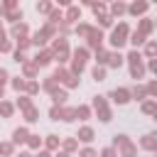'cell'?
Masks as SVG:
<instances>
[{
  "instance_id": "1",
  "label": "cell",
  "mask_w": 157,
  "mask_h": 157,
  "mask_svg": "<svg viewBox=\"0 0 157 157\" xmlns=\"http://www.w3.org/2000/svg\"><path fill=\"white\" fill-rule=\"evenodd\" d=\"M49 52H52V56H54V61H56L59 66H64V64L71 59V49H69L66 37H54V39H52Z\"/></svg>"
},
{
  "instance_id": "2",
  "label": "cell",
  "mask_w": 157,
  "mask_h": 157,
  "mask_svg": "<svg viewBox=\"0 0 157 157\" xmlns=\"http://www.w3.org/2000/svg\"><path fill=\"white\" fill-rule=\"evenodd\" d=\"M110 147H115V152H118V157H135L137 155V145L125 135V132H120V135H115L113 137V145Z\"/></svg>"
},
{
  "instance_id": "3",
  "label": "cell",
  "mask_w": 157,
  "mask_h": 157,
  "mask_svg": "<svg viewBox=\"0 0 157 157\" xmlns=\"http://www.w3.org/2000/svg\"><path fill=\"white\" fill-rule=\"evenodd\" d=\"M128 37H130V27H128V22H118V25L113 27L110 37H108V44H110L115 52H120V47L128 44Z\"/></svg>"
},
{
  "instance_id": "4",
  "label": "cell",
  "mask_w": 157,
  "mask_h": 157,
  "mask_svg": "<svg viewBox=\"0 0 157 157\" xmlns=\"http://www.w3.org/2000/svg\"><path fill=\"white\" fill-rule=\"evenodd\" d=\"M91 110L96 113V118H98L101 123H110V120H113V110H110L105 96H93V98H91Z\"/></svg>"
},
{
  "instance_id": "5",
  "label": "cell",
  "mask_w": 157,
  "mask_h": 157,
  "mask_svg": "<svg viewBox=\"0 0 157 157\" xmlns=\"http://www.w3.org/2000/svg\"><path fill=\"white\" fill-rule=\"evenodd\" d=\"M52 76H54L56 83H59L61 88H66V91H69V88H76L78 81H81V78H78L76 74H71V69H66V66H56Z\"/></svg>"
},
{
  "instance_id": "6",
  "label": "cell",
  "mask_w": 157,
  "mask_h": 157,
  "mask_svg": "<svg viewBox=\"0 0 157 157\" xmlns=\"http://www.w3.org/2000/svg\"><path fill=\"white\" fill-rule=\"evenodd\" d=\"M56 37V27H52L49 22L42 27V29H37L29 39H32V47H37V49H47V42L49 39H54Z\"/></svg>"
},
{
  "instance_id": "7",
  "label": "cell",
  "mask_w": 157,
  "mask_h": 157,
  "mask_svg": "<svg viewBox=\"0 0 157 157\" xmlns=\"http://www.w3.org/2000/svg\"><path fill=\"white\" fill-rule=\"evenodd\" d=\"M86 61H88V49L86 47H76L71 52V74L81 76V71L86 69Z\"/></svg>"
},
{
  "instance_id": "8",
  "label": "cell",
  "mask_w": 157,
  "mask_h": 157,
  "mask_svg": "<svg viewBox=\"0 0 157 157\" xmlns=\"http://www.w3.org/2000/svg\"><path fill=\"white\" fill-rule=\"evenodd\" d=\"M49 118H52V120L74 123V120H76V108H71V105H52V108H49Z\"/></svg>"
},
{
  "instance_id": "9",
  "label": "cell",
  "mask_w": 157,
  "mask_h": 157,
  "mask_svg": "<svg viewBox=\"0 0 157 157\" xmlns=\"http://www.w3.org/2000/svg\"><path fill=\"white\" fill-rule=\"evenodd\" d=\"M103 39H105V34H103V29H98V27H91V32H88V37H86V49H93V52H98V49H103Z\"/></svg>"
},
{
  "instance_id": "10",
  "label": "cell",
  "mask_w": 157,
  "mask_h": 157,
  "mask_svg": "<svg viewBox=\"0 0 157 157\" xmlns=\"http://www.w3.org/2000/svg\"><path fill=\"white\" fill-rule=\"evenodd\" d=\"M105 98H110L113 103H118V105H128L132 98H130V88H123V86H118V88H113Z\"/></svg>"
},
{
  "instance_id": "11",
  "label": "cell",
  "mask_w": 157,
  "mask_h": 157,
  "mask_svg": "<svg viewBox=\"0 0 157 157\" xmlns=\"http://www.w3.org/2000/svg\"><path fill=\"white\" fill-rule=\"evenodd\" d=\"M32 61L42 69V66H49V64L54 61V56H52V52H49V49H37V54H34V59H32Z\"/></svg>"
},
{
  "instance_id": "12",
  "label": "cell",
  "mask_w": 157,
  "mask_h": 157,
  "mask_svg": "<svg viewBox=\"0 0 157 157\" xmlns=\"http://www.w3.org/2000/svg\"><path fill=\"white\" fill-rule=\"evenodd\" d=\"M37 74H39V66H37L32 59H27V61L22 64V78H27V81H34V78H37Z\"/></svg>"
},
{
  "instance_id": "13",
  "label": "cell",
  "mask_w": 157,
  "mask_h": 157,
  "mask_svg": "<svg viewBox=\"0 0 157 157\" xmlns=\"http://www.w3.org/2000/svg\"><path fill=\"white\" fill-rule=\"evenodd\" d=\"M78 20H81V7L78 5H69L66 15H64V22L66 25H78Z\"/></svg>"
},
{
  "instance_id": "14",
  "label": "cell",
  "mask_w": 157,
  "mask_h": 157,
  "mask_svg": "<svg viewBox=\"0 0 157 157\" xmlns=\"http://www.w3.org/2000/svg\"><path fill=\"white\" fill-rule=\"evenodd\" d=\"M27 137H29V130L25 128V125H20V128H15L12 130V145H27Z\"/></svg>"
},
{
  "instance_id": "15",
  "label": "cell",
  "mask_w": 157,
  "mask_h": 157,
  "mask_svg": "<svg viewBox=\"0 0 157 157\" xmlns=\"http://www.w3.org/2000/svg\"><path fill=\"white\" fill-rule=\"evenodd\" d=\"M93 137H96V130L91 125H81L78 132H76V140L78 142H93Z\"/></svg>"
},
{
  "instance_id": "16",
  "label": "cell",
  "mask_w": 157,
  "mask_h": 157,
  "mask_svg": "<svg viewBox=\"0 0 157 157\" xmlns=\"http://www.w3.org/2000/svg\"><path fill=\"white\" fill-rule=\"evenodd\" d=\"M140 147L155 152V147H157V132H147V135H142V137H140Z\"/></svg>"
},
{
  "instance_id": "17",
  "label": "cell",
  "mask_w": 157,
  "mask_h": 157,
  "mask_svg": "<svg viewBox=\"0 0 157 157\" xmlns=\"http://www.w3.org/2000/svg\"><path fill=\"white\" fill-rule=\"evenodd\" d=\"M142 59H157V39H147L142 47Z\"/></svg>"
},
{
  "instance_id": "18",
  "label": "cell",
  "mask_w": 157,
  "mask_h": 157,
  "mask_svg": "<svg viewBox=\"0 0 157 157\" xmlns=\"http://www.w3.org/2000/svg\"><path fill=\"white\" fill-rule=\"evenodd\" d=\"M147 10H150V2H145V0H137V2H130V5H128V12L135 15V17H137V15H145Z\"/></svg>"
},
{
  "instance_id": "19",
  "label": "cell",
  "mask_w": 157,
  "mask_h": 157,
  "mask_svg": "<svg viewBox=\"0 0 157 157\" xmlns=\"http://www.w3.org/2000/svg\"><path fill=\"white\" fill-rule=\"evenodd\" d=\"M152 29H155V20H147V17H142V20L137 22V29H135V32H140L142 37H150V34H152Z\"/></svg>"
},
{
  "instance_id": "20",
  "label": "cell",
  "mask_w": 157,
  "mask_h": 157,
  "mask_svg": "<svg viewBox=\"0 0 157 157\" xmlns=\"http://www.w3.org/2000/svg\"><path fill=\"white\" fill-rule=\"evenodd\" d=\"M44 150H49V152L61 150V137H59V135H47V137H44Z\"/></svg>"
},
{
  "instance_id": "21",
  "label": "cell",
  "mask_w": 157,
  "mask_h": 157,
  "mask_svg": "<svg viewBox=\"0 0 157 157\" xmlns=\"http://www.w3.org/2000/svg\"><path fill=\"white\" fill-rule=\"evenodd\" d=\"M10 37H12V39H22V37H27V25H25V22H15V25L10 27Z\"/></svg>"
},
{
  "instance_id": "22",
  "label": "cell",
  "mask_w": 157,
  "mask_h": 157,
  "mask_svg": "<svg viewBox=\"0 0 157 157\" xmlns=\"http://www.w3.org/2000/svg\"><path fill=\"white\" fill-rule=\"evenodd\" d=\"M61 150L69 152V155H74V152L78 150V140H76V135H74V137H64V140H61Z\"/></svg>"
},
{
  "instance_id": "23",
  "label": "cell",
  "mask_w": 157,
  "mask_h": 157,
  "mask_svg": "<svg viewBox=\"0 0 157 157\" xmlns=\"http://www.w3.org/2000/svg\"><path fill=\"white\" fill-rule=\"evenodd\" d=\"M145 71H147V66L142 64V61H137V64H130V78H142L145 76Z\"/></svg>"
},
{
  "instance_id": "24",
  "label": "cell",
  "mask_w": 157,
  "mask_h": 157,
  "mask_svg": "<svg viewBox=\"0 0 157 157\" xmlns=\"http://www.w3.org/2000/svg\"><path fill=\"white\" fill-rule=\"evenodd\" d=\"M39 88H42V91H47V93L52 96V93H54V91L59 88V83H56V78H54V76H47V78H44V81L39 83Z\"/></svg>"
},
{
  "instance_id": "25",
  "label": "cell",
  "mask_w": 157,
  "mask_h": 157,
  "mask_svg": "<svg viewBox=\"0 0 157 157\" xmlns=\"http://www.w3.org/2000/svg\"><path fill=\"white\" fill-rule=\"evenodd\" d=\"M66 98H69V93H66V88H56L54 93H52V101H54V105H66Z\"/></svg>"
},
{
  "instance_id": "26",
  "label": "cell",
  "mask_w": 157,
  "mask_h": 157,
  "mask_svg": "<svg viewBox=\"0 0 157 157\" xmlns=\"http://www.w3.org/2000/svg\"><path fill=\"white\" fill-rule=\"evenodd\" d=\"M130 98H135V101H147V91H145V86H142V83L132 86V88H130Z\"/></svg>"
},
{
  "instance_id": "27",
  "label": "cell",
  "mask_w": 157,
  "mask_h": 157,
  "mask_svg": "<svg viewBox=\"0 0 157 157\" xmlns=\"http://www.w3.org/2000/svg\"><path fill=\"white\" fill-rule=\"evenodd\" d=\"M12 113H15V103H10V101H0V118H12Z\"/></svg>"
},
{
  "instance_id": "28",
  "label": "cell",
  "mask_w": 157,
  "mask_h": 157,
  "mask_svg": "<svg viewBox=\"0 0 157 157\" xmlns=\"http://www.w3.org/2000/svg\"><path fill=\"white\" fill-rule=\"evenodd\" d=\"M110 59V49H98L96 52V66H108Z\"/></svg>"
},
{
  "instance_id": "29",
  "label": "cell",
  "mask_w": 157,
  "mask_h": 157,
  "mask_svg": "<svg viewBox=\"0 0 157 157\" xmlns=\"http://www.w3.org/2000/svg\"><path fill=\"white\" fill-rule=\"evenodd\" d=\"M123 61H125V56H123L120 52H110V59H108V66H110V69H120Z\"/></svg>"
},
{
  "instance_id": "30",
  "label": "cell",
  "mask_w": 157,
  "mask_h": 157,
  "mask_svg": "<svg viewBox=\"0 0 157 157\" xmlns=\"http://www.w3.org/2000/svg\"><path fill=\"white\" fill-rule=\"evenodd\" d=\"M32 105H34V103H32V98H29V96H25V93H20V98H17V103H15V108H20V110L25 113V110H29Z\"/></svg>"
},
{
  "instance_id": "31",
  "label": "cell",
  "mask_w": 157,
  "mask_h": 157,
  "mask_svg": "<svg viewBox=\"0 0 157 157\" xmlns=\"http://www.w3.org/2000/svg\"><path fill=\"white\" fill-rule=\"evenodd\" d=\"M42 145H44V137L29 132V137H27V147H29V150H42Z\"/></svg>"
},
{
  "instance_id": "32",
  "label": "cell",
  "mask_w": 157,
  "mask_h": 157,
  "mask_svg": "<svg viewBox=\"0 0 157 157\" xmlns=\"http://www.w3.org/2000/svg\"><path fill=\"white\" fill-rule=\"evenodd\" d=\"M12 49H15V44H12V42L7 39V34L0 29V54H7V52H12Z\"/></svg>"
},
{
  "instance_id": "33",
  "label": "cell",
  "mask_w": 157,
  "mask_h": 157,
  "mask_svg": "<svg viewBox=\"0 0 157 157\" xmlns=\"http://www.w3.org/2000/svg\"><path fill=\"white\" fill-rule=\"evenodd\" d=\"M125 12H128V5H125V2H113L108 15H110V17H120V15H125Z\"/></svg>"
},
{
  "instance_id": "34",
  "label": "cell",
  "mask_w": 157,
  "mask_h": 157,
  "mask_svg": "<svg viewBox=\"0 0 157 157\" xmlns=\"http://www.w3.org/2000/svg\"><path fill=\"white\" fill-rule=\"evenodd\" d=\"M10 86H12L17 93H25V88H27V78H22V76H15V78H10Z\"/></svg>"
},
{
  "instance_id": "35",
  "label": "cell",
  "mask_w": 157,
  "mask_h": 157,
  "mask_svg": "<svg viewBox=\"0 0 157 157\" xmlns=\"http://www.w3.org/2000/svg\"><path fill=\"white\" fill-rule=\"evenodd\" d=\"M125 61H128V66H130V64L142 61V52H140V49H130V52L125 54Z\"/></svg>"
},
{
  "instance_id": "36",
  "label": "cell",
  "mask_w": 157,
  "mask_h": 157,
  "mask_svg": "<svg viewBox=\"0 0 157 157\" xmlns=\"http://www.w3.org/2000/svg\"><path fill=\"white\" fill-rule=\"evenodd\" d=\"M140 110H142L145 115H152V113L157 110V101H152V98H147V101H142V105H140Z\"/></svg>"
},
{
  "instance_id": "37",
  "label": "cell",
  "mask_w": 157,
  "mask_h": 157,
  "mask_svg": "<svg viewBox=\"0 0 157 157\" xmlns=\"http://www.w3.org/2000/svg\"><path fill=\"white\" fill-rule=\"evenodd\" d=\"M91 115H93L91 105H78V108H76V120H88Z\"/></svg>"
},
{
  "instance_id": "38",
  "label": "cell",
  "mask_w": 157,
  "mask_h": 157,
  "mask_svg": "<svg viewBox=\"0 0 157 157\" xmlns=\"http://www.w3.org/2000/svg\"><path fill=\"white\" fill-rule=\"evenodd\" d=\"M96 20H98V29H103V27H113V17H110L108 12H103V15H96Z\"/></svg>"
},
{
  "instance_id": "39",
  "label": "cell",
  "mask_w": 157,
  "mask_h": 157,
  "mask_svg": "<svg viewBox=\"0 0 157 157\" xmlns=\"http://www.w3.org/2000/svg\"><path fill=\"white\" fill-rule=\"evenodd\" d=\"M91 76H93V81H96V83L105 81V66H93V69H91Z\"/></svg>"
},
{
  "instance_id": "40",
  "label": "cell",
  "mask_w": 157,
  "mask_h": 157,
  "mask_svg": "<svg viewBox=\"0 0 157 157\" xmlns=\"http://www.w3.org/2000/svg\"><path fill=\"white\" fill-rule=\"evenodd\" d=\"M145 91H147V98H152V101H157V78H152V81H147V83H145Z\"/></svg>"
},
{
  "instance_id": "41",
  "label": "cell",
  "mask_w": 157,
  "mask_h": 157,
  "mask_svg": "<svg viewBox=\"0 0 157 157\" xmlns=\"http://www.w3.org/2000/svg\"><path fill=\"white\" fill-rule=\"evenodd\" d=\"M29 47H32V39H29V37H22V39H15V49H17V52H27Z\"/></svg>"
},
{
  "instance_id": "42",
  "label": "cell",
  "mask_w": 157,
  "mask_h": 157,
  "mask_svg": "<svg viewBox=\"0 0 157 157\" xmlns=\"http://www.w3.org/2000/svg\"><path fill=\"white\" fill-rule=\"evenodd\" d=\"M39 91H42V88H39V81H27V88H25V96H29V98H32V96H37Z\"/></svg>"
},
{
  "instance_id": "43",
  "label": "cell",
  "mask_w": 157,
  "mask_h": 157,
  "mask_svg": "<svg viewBox=\"0 0 157 157\" xmlns=\"http://www.w3.org/2000/svg\"><path fill=\"white\" fill-rule=\"evenodd\" d=\"M25 120H27V123H37V120H39V108L32 105L29 110H25Z\"/></svg>"
},
{
  "instance_id": "44",
  "label": "cell",
  "mask_w": 157,
  "mask_h": 157,
  "mask_svg": "<svg viewBox=\"0 0 157 157\" xmlns=\"http://www.w3.org/2000/svg\"><path fill=\"white\" fill-rule=\"evenodd\" d=\"M52 10H54V2H37V12H42V15H52Z\"/></svg>"
},
{
  "instance_id": "45",
  "label": "cell",
  "mask_w": 157,
  "mask_h": 157,
  "mask_svg": "<svg viewBox=\"0 0 157 157\" xmlns=\"http://www.w3.org/2000/svg\"><path fill=\"white\" fill-rule=\"evenodd\" d=\"M74 32H76L78 37H88V32H91V25H86V22H78V25L74 27Z\"/></svg>"
},
{
  "instance_id": "46",
  "label": "cell",
  "mask_w": 157,
  "mask_h": 157,
  "mask_svg": "<svg viewBox=\"0 0 157 157\" xmlns=\"http://www.w3.org/2000/svg\"><path fill=\"white\" fill-rule=\"evenodd\" d=\"M12 152H15V145L12 142H0V155L2 157H10Z\"/></svg>"
},
{
  "instance_id": "47",
  "label": "cell",
  "mask_w": 157,
  "mask_h": 157,
  "mask_svg": "<svg viewBox=\"0 0 157 157\" xmlns=\"http://www.w3.org/2000/svg\"><path fill=\"white\" fill-rule=\"evenodd\" d=\"M78 157H98V150H93V147H81V150H78Z\"/></svg>"
},
{
  "instance_id": "48",
  "label": "cell",
  "mask_w": 157,
  "mask_h": 157,
  "mask_svg": "<svg viewBox=\"0 0 157 157\" xmlns=\"http://www.w3.org/2000/svg\"><path fill=\"white\" fill-rule=\"evenodd\" d=\"M12 59H15V61L22 66V64L27 61V54H25V52H17V49H12Z\"/></svg>"
},
{
  "instance_id": "49",
  "label": "cell",
  "mask_w": 157,
  "mask_h": 157,
  "mask_svg": "<svg viewBox=\"0 0 157 157\" xmlns=\"http://www.w3.org/2000/svg\"><path fill=\"white\" fill-rule=\"evenodd\" d=\"M91 10H93V15H103L108 7H105L103 2H91Z\"/></svg>"
},
{
  "instance_id": "50",
  "label": "cell",
  "mask_w": 157,
  "mask_h": 157,
  "mask_svg": "<svg viewBox=\"0 0 157 157\" xmlns=\"http://www.w3.org/2000/svg\"><path fill=\"white\" fill-rule=\"evenodd\" d=\"M98 157H118V152H115V147H103L98 152Z\"/></svg>"
},
{
  "instance_id": "51",
  "label": "cell",
  "mask_w": 157,
  "mask_h": 157,
  "mask_svg": "<svg viewBox=\"0 0 157 157\" xmlns=\"http://www.w3.org/2000/svg\"><path fill=\"white\" fill-rule=\"evenodd\" d=\"M7 78H10V74H7V69H2V66H0V88H5V83H7Z\"/></svg>"
},
{
  "instance_id": "52",
  "label": "cell",
  "mask_w": 157,
  "mask_h": 157,
  "mask_svg": "<svg viewBox=\"0 0 157 157\" xmlns=\"http://www.w3.org/2000/svg\"><path fill=\"white\" fill-rule=\"evenodd\" d=\"M145 66H147V69H150V71H152V74L157 76V59H150V61H147Z\"/></svg>"
},
{
  "instance_id": "53",
  "label": "cell",
  "mask_w": 157,
  "mask_h": 157,
  "mask_svg": "<svg viewBox=\"0 0 157 157\" xmlns=\"http://www.w3.org/2000/svg\"><path fill=\"white\" fill-rule=\"evenodd\" d=\"M34 157H54V155H52L49 150H44V147H42V150H37V155H34Z\"/></svg>"
},
{
  "instance_id": "54",
  "label": "cell",
  "mask_w": 157,
  "mask_h": 157,
  "mask_svg": "<svg viewBox=\"0 0 157 157\" xmlns=\"http://www.w3.org/2000/svg\"><path fill=\"white\" fill-rule=\"evenodd\" d=\"M54 157H71V155H69V152H64V150H56V155H54Z\"/></svg>"
},
{
  "instance_id": "55",
  "label": "cell",
  "mask_w": 157,
  "mask_h": 157,
  "mask_svg": "<svg viewBox=\"0 0 157 157\" xmlns=\"http://www.w3.org/2000/svg\"><path fill=\"white\" fill-rule=\"evenodd\" d=\"M17 157H34V155H32V152H29V150H25V152H20V155H17Z\"/></svg>"
},
{
  "instance_id": "56",
  "label": "cell",
  "mask_w": 157,
  "mask_h": 157,
  "mask_svg": "<svg viewBox=\"0 0 157 157\" xmlns=\"http://www.w3.org/2000/svg\"><path fill=\"white\" fill-rule=\"evenodd\" d=\"M2 96H5V88H0V101H2Z\"/></svg>"
},
{
  "instance_id": "57",
  "label": "cell",
  "mask_w": 157,
  "mask_h": 157,
  "mask_svg": "<svg viewBox=\"0 0 157 157\" xmlns=\"http://www.w3.org/2000/svg\"><path fill=\"white\" fill-rule=\"evenodd\" d=\"M152 120H155V123H157V110H155V113H152Z\"/></svg>"
},
{
  "instance_id": "58",
  "label": "cell",
  "mask_w": 157,
  "mask_h": 157,
  "mask_svg": "<svg viewBox=\"0 0 157 157\" xmlns=\"http://www.w3.org/2000/svg\"><path fill=\"white\" fill-rule=\"evenodd\" d=\"M155 155H157V147H155Z\"/></svg>"
},
{
  "instance_id": "59",
  "label": "cell",
  "mask_w": 157,
  "mask_h": 157,
  "mask_svg": "<svg viewBox=\"0 0 157 157\" xmlns=\"http://www.w3.org/2000/svg\"><path fill=\"white\" fill-rule=\"evenodd\" d=\"M0 29H2V22H0Z\"/></svg>"
},
{
  "instance_id": "60",
  "label": "cell",
  "mask_w": 157,
  "mask_h": 157,
  "mask_svg": "<svg viewBox=\"0 0 157 157\" xmlns=\"http://www.w3.org/2000/svg\"><path fill=\"white\" fill-rule=\"evenodd\" d=\"M155 157H157V155H155Z\"/></svg>"
}]
</instances>
